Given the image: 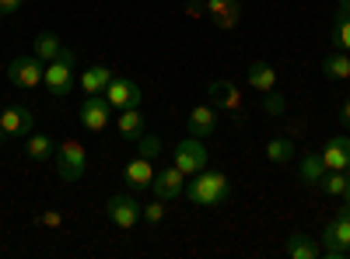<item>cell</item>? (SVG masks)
Masks as SVG:
<instances>
[{"mask_svg": "<svg viewBox=\"0 0 350 259\" xmlns=\"http://www.w3.org/2000/svg\"><path fill=\"white\" fill-rule=\"evenodd\" d=\"M42 84H46V92H49L53 98L70 95V88H74V49H64L60 56H56V60L46 64Z\"/></svg>", "mask_w": 350, "mask_h": 259, "instance_id": "7a4b0ae2", "label": "cell"}, {"mask_svg": "<svg viewBox=\"0 0 350 259\" xmlns=\"http://www.w3.org/2000/svg\"><path fill=\"white\" fill-rule=\"evenodd\" d=\"M319 256V245L308 238V235H291L287 238V259H315Z\"/></svg>", "mask_w": 350, "mask_h": 259, "instance_id": "cb8c5ba5", "label": "cell"}, {"mask_svg": "<svg viewBox=\"0 0 350 259\" xmlns=\"http://www.w3.org/2000/svg\"><path fill=\"white\" fill-rule=\"evenodd\" d=\"M60 53H64V42H60V36H56V32H39V36H36L32 56H39L42 64L56 60V56H60Z\"/></svg>", "mask_w": 350, "mask_h": 259, "instance_id": "44dd1931", "label": "cell"}, {"mask_svg": "<svg viewBox=\"0 0 350 259\" xmlns=\"http://www.w3.org/2000/svg\"><path fill=\"white\" fill-rule=\"evenodd\" d=\"M245 81H249V88H256L259 95H273L277 92V70L270 64H262V60H256L245 70Z\"/></svg>", "mask_w": 350, "mask_h": 259, "instance_id": "2e32d148", "label": "cell"}, {"mask_svg": "<svg viewBox=\"0 0 350 259\" xmlns=\"http://www.w3.org/2000/svg\"><path fill=\"white\" fill-rule=\"evenodd\" d=\"M186 200L196 207H224L231 204V179L224 172H207L203 168L200 176H193V182L186 186Z\"/></svg>", "mask_w": 350, "mask_h": 259, "instance_id": "6da1fadb", "label": "cell"}, {"mask_svg": "<svg viewBox=\"0 0 350 259\" xmlns=\"http://www.w3.org/2000/svg\"><path fill=\"white\" fill-rule=\"evenodd\" d=\"M186 126H189V137H211L217 130V105H196V109H189Z\"/></svg>", "mask_w": 350, "mask_h": 259, "instance_id": "5bb4252c", "label": "cell"}, {"mask_svg": "<svg viewBox=\"0 0 350 259\" xmlns=\"http://www.w3.org/2000/svg\"><path fill=\"white\" fill-rule=\"evenodd\" d=\"M267 158L273 165H287L291 158H295V140H291V137H273L267 144Z\"/></svg>", "mask_w": 350, "mask_h": 259, "instance_id": "d4e9b609", "label": "cell"}, {"mask_svg": "<svg viewBox=\"0 0 350 259\" xmlns=\"http://www.w3.org/2000/svg\"><path fill=\"white\" fill-rule=\"evenodd\" d=\"M319 189H323L326 196H343V189H347V172H326V176L319 179Z\"/></svg>", "mask_w": 350, "mask_h": 259, "instance_id": "4316f807", "label": "cell"}, {"mask_svg": "<svg viewBox=\"0 0 350 259\" xmlns=\"http://www.w3.org/2000/svg\"><path fill=\"white\" fill-rule=\"evenodd\" d=\"M323 242H326V256L329 259H347L350 256V207L336 210V217L326 224V232H323Z\"/></svg>", "mask_w": 350, "mask_h": 259, "instance_id": "5b68a950", "label": "cell"}, {"mask_svg": "<svg viewBox=\"0 0 350 259\" xmlns=\"http://www.w3.org/2000/svg\"><path fill=\"white\" fill-rule=\"evenodd\" d=\"M319 154H323V161H326L329 172H347L350 168V137H343V133L329 137L326 148L319 151Z\"/></svg>", "mask_w": 350, "mask_h": 259, "instance_id": "4fadbf2b", "label": "cell"}, {"mask_svg": "<svg viewBox=\"0 0 350 259\" xmlns=\"http://www.w3.org/2000/svg\"><path fill=\"white\" fill-rule=\"evenodd\" d=\"M186 176L179 168H161V172H154V182H151V193L154 196H161V200H179L183 193H186V182H183Z\"/></svg>", "mask_w": 350, "mask_h": 259, "instance_id": "8fae6325", "label": "cell"}, {"mask_svg": "<svg viewBox=\"0 0 350 259\" xmlns=\"http://www.w3.org/2000/svg\"><path fill=\"white\" fill-rule=\"evenodd\" d=\"M25 151L32 161H46V158H56V140L49 133H28V144H25Z\"/></svg>", "mask_w": 350, "mask_h": 259, "instance_id": "ffe728a7", "label": "cell"}, {"mask_svg": "<svg viewBox=\"0 0 350 259\" xmlns=\"http://www.w3.org/2000/svg\"><path fill=\"white\" fill-rule=\"evenodd\" d=\"M323 74H326L329 81H350V56H347L343 49L329 53L326 60H323Z\"/></svg>", "mask_w": 350, "mask_h": 259, "instance_id": "7402d4cb", "label": "cell"}, {"mask_svg": "<svg viewBox=\"0 0 350 259\" xmlns=\"http://www.w3.org/2000/svg\"><path fill=\"white\" fill-rule=\"evenodd\" d=\"M56 172H60L64 182L84 179V172H88V151H84L81 140L70 137V140H64V144H56Z\"/></svg>", "mask_w": 350, "mask_h": 259, "instance_id": "3957f363", "label": "cell"}, {"mask_svg": "<svg viewBox=\"0 0 350 259\" xmlns=\"http://www.w3.org/2000/svg\"><path fill=\"white\" fill-rule=\"evenodd\" d=\"M165 204L168 200H161V196H154L148 207H144V217H148V224H161L165 221Z\"/></svg>", "mask_w": 350, "mask_h": 259, "instance_id": "f1b7e54d", "label": "cell"}, {"mask_svg": "<svg viewBox=\"0 0 350 259\" xmlns=\"http://www.w3.org/2000/svg\"><path fill=\"white\" fill-rule=\"evenodd\" d=\"M36 130V112L28 105H8L0 112V137H28Z\"/></svg>", "mask_w": 350, "mask_h": 259, "instance_id": "9c48e42d", "label": "cell"}, {"mask_svg": "<svg viewBox=\"0 0 350 259\" xmlns=\"http://www.w3.org/2000/svg\"><path fill=\"white\" fill-rule=\"evenodd\" d=\"M333 46L350 53V11H340L336 14V25H333Z\"/></svg>", "mask_w": 350, "mask_h": 259, "instance_id": "484cf974", "label": "cell"}, {"mask_svg": "<svg viewBox=\"0 0 350 259\" xmlns=\"http://www.w3.org/2000/svg\"><path fill=\"white\" fill-rule=\"evenodd\" d=\"M326 161H323V154H305L301 158V182L305 186H319V179L326 176Z\"/></svg>", "mask_w": 350, "mask_h": 259, "instance_id": "603a6c76", "label": "cell"}, {"mask_svg": "<svg viewBox=\"0 0 350 259\" xmlns=\"http://www.w3.org/2000/svg\"><path fill=\"white\" fill-rule=\"evenodd\" d=\"M343 200H347V207H350V176H347V189H343Z\"/></svg>", "mask_w": 350, "mask_h": 259, "instance_id": "1f68e13d", "label": "cell"}, {"mask_svg": "<svg viewBox=\"0 0 350 259\" xmlns=\"http://www.w3.org/2000/svg\"><path fill=\"white\" fill-rule=\"evenodd\" d=\"M102 95L112 109H140L144 105V88L133 77H112Z\"/></svg>", "mask_w": 350, "mask_h": 259, "instance_id": "ba28073f", "label": "cell"}, {"mask_svg": "<svg viewBox=\"0 0 350 259\" xmlns=\"http://www.w3.org/2000/svg\"><path fill=\"white\" fill-rule=\"evenodd\" d=\"M211 105H217V109H224V112H242V92L235 88L231 81H214L211 84Z\"/></svg>", "mask_w": 350, "mask_h": 259, "instance_id": "9a60e30c", "label": "cell"}, {"mask_svg": "<svg viewBox=\"0 0 350 259\" xmlns=\"http://www.w3.org/2000/svg\"><path fill=\"white\" fill-rule=\"evenodd\" d=\"M207 161H211V154L203 148V137H186V140L175 144V168H179L186 179L200 176V172L207 168Z\"/></svg>", "mask_w": 350, "mask_h": 259, "instance_id": "277c9868", "label": "cell"}, {"mask_svg": "<svg viewBox=\"0 0 350 259\" xmlns=\"http://www.w3.org/2000/svg\"><path fill=\"white\" fill-rule=\"evenodd\" d=\"M203 11L211 14L217 28H235L242 21V4L239 0H203Z\"/></svg>", "mask_w": 350, "mask_h": 259, "instance_id": "7c38bea8", "label": "cell"}, {"mask_svg": "<svg viewBox=\"0 0 350 259\" xmlns=\"http://www.w3.org/2000/svg\"><path fill=\"white\" fill-rule=\"evenodd\" d=\"M109 112H112V105L105 102V95H88L81 102V126L92 133H102L109 126Z\"/></svg>", "mask_w": 350, "mask_h": 259, "instance_id": "30bf717a", "label": "cell"}, {"mask_svg": "<svg viewBox=\"0 0 350 259\" xmlns=\"http://www.w3.org/2000/svg\"><path fill=\"white\" fill-rule=\"evenodd\" d=\"M137 151H140V158H158L161 154V137L158 133H144L140 140H137Z\"/></svg>", "mask_w": 350, "mask_h": 259, "instance_id": "83f0119b", "label": "cell"}, {"mask_svg": "<svg viewBox=\"0 0 350 259\" xmlns=\"http://www.w3.org/2000/svg\"><path fill=\"white\" fill-rule=\"evenodd\" d=\"M105 217H109L116 228L130 232V228H137V221L144 217V207L137 204L130 193H116V196H109V204H105Z\"/></svg>", "mask_w": 350, "mask_h": 259, "instance_id": "52a82bcc", "label": "cell"}, {"mask_svg": "<svg viewBox=\"0 0 350 259\" xmlns=\"http://www.w3.org/2000/svg\"><path fill=\"white\" fill-rule=\"evenodd\" d=\"M144 130H148V120H144L140 109H120V137L137 144L144 137Z\"/></svg>", "mask_w": 350, "mask_h": 259, "instance_id": "d6986e66", "label": "cell"}, {"mask_svg": "<svg viewBox=\"0 0 350 259\" xmlns=\"http://www.w3.org/2000/svg\"><path fill=\"white\" fill-rule=\"evenodd\" d=\"M123 179L133 186V189H148L151 182H154V165H151V158H133V161H126V168H123Z\"/></svg>", "mask_w": 350, "mask_h": 259, "instance_id": "e0dca14e", "label": "cell"}, {"mask_svg": "<svg viewBox=\"0 0 350 259\" xmlns=\"http://www.w3.org/2000/svg\"><path fill=\"white\" fill-rule=\"evenodd\" d=\"M112 77H116V74H112V67H105V64L88 67V70L81 74V92H84V95H102V92L109 88Z\"/></svg>", "mask_w": 350, "mask_h": 259, "instance_id": "ac0fdd59", "label": "cell"}, {"mask_svg": "<svg viewBox=\"0 0 350 259\" xmlns=\"http://www.w3.org/2000/svg\"><path fill=\"white\" fill-rule=\"evenodd\" d=\"M21 4H25V0H0V14H14Z\"/></svg>", "mask_w": 350, "mask_h": 259, "instance_id": "f546056e", "label": "cell"}, {"mask_svg": "<svg viewBox=\"0 0 350 259\" xmlns=\"http://www.w3.org/2000/svg\"><path fill=\"white\" fill-rule=\"evenodd\" d=\"M340 11H350V0H340Z\"/></svg>", "mask_w": 350, "mask_h": 259, "instance_id": "d6a6232c", "label": "cell"}, {"mask_svg": "<svg viewBox=\"0 0 350 259\" xmlns=\"http://www.w3.org/2000/svg\"><path fill=\"white\" fill-rule=\"evenodd\" d=\"M340 123H343V126L350 130V98H347V102L340 105Z\"/></svg>", "mask_w": 350, "mask_h": 259, "instance_id": "4dcf8cb0", "label": "cell"}, {"mask_svg": "<svg viewBox=\"0 0 350 259\" xmlns=\"http://www.w3.org/2000/svg\"><path fill=\"white\" fill-rule=\"evenodd\" d=\"M42 60L39 56H18V60L8 64V81L14 84V88L21 92H36L39 84H42Z\"/></svg>", "mask_w": 350, "mask_h": 259, "instance_id": "8992f818", "label": "cell"}]
</instances>
